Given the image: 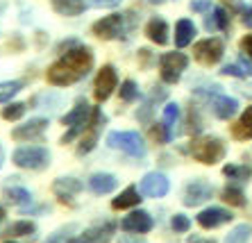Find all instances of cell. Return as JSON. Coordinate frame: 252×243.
<instances>
[{"instance_id": "cell-1", "label": "cell", "mask_w": 252, "mask_h": 243, "mask_svg": "<svg viewBox=\"0 0 252 243\" xmlns=\"http://www.w3.org/2000/svg\"><path fill=\"white\" fill-rule=\"evenodd\" d=\"M94 66V53L87 46H73L70 50H66L50 68H48L46 77L53 87H70V84L80 82L82 77H87V73Z\"/></svg>"}, {"instance_id": "cell-2", "label": "cell", "mask_w": 252, "mask_h": 243, "mask_svg": "<svg viewBox=\"0 0 252 243\" xmlns=\"http://www.w3.org/2000/svg\"><path fill=\"white\" fill-rule=\"evenodd\" d=\"M91 114H94V107H89V102L84 100V98H80V100L75 102V107H73L64 119H62V123L68 127V132L62 137V143L75 141V139L87 130L89 121H91Z\"/></svg>"}, {"instance_id": "cell-3", "label": "cell", "mask_w": 252, "mask_h": 243, "mask_svg": "<svg viewBox=\"0 0 252 243\" xmlns=\"http://www.w3.org/2000/svg\"><path fill=\"white\" fill-rule=\"evenodd\" d=\"M191 154L200 164L214 166L225 157V143L218 137H195L191 141Z\"/></svg>"}, {"instance_id": "cell-4", "label": "cell", "mask_w": 252, "mask_h": 243, "mask_svg": "<svg viewBox=\"0 0 252 243\" xmlns=\"http://www.w3.org/2000/svg\"><path fill=\"white\" fill-rule=\"evenodd\" d=\"M12 161L25 171H43L50 166V152L41 146H21L14 150Z\"/></svg>"}, {"instance_id": "cell-5", "label": "cell", "mask_w": 252, "mask_h": 243, "mask_svg": "<svg viewBox=\"0 0 252 243\" xmlns=\"http://www.w3.org/2000/svg\"><path fill=\"white\" fill-rule=\"evenodd\" d=\"M107 146L114 150H123V152H127L129 157H136V159H143L148 154L143 137L139 132H121V130L109 132L107 134Z\"/></svg>"}, {"instance_id": "cell-6", "label": "cell", "mask_w": 252, "mask_h": 243, "mask_svg": "<svg viewBox=\"0 0 252 243\" xmlns=\"http://www.w3.org/2000/svg\"><path fill=\"white\" fill-rule=\"evenodd\" d=\"M189 66V57L184 53H166L159 60V75L166 84H175L180 82L182 73L187 71Z\"/></svg>"}, {"instance_id": "cell-7", "label": "cell", "mask_w": 252, "mask_h": 243, "mask_svg": "<svg viewBox=\"0 0 252 243\" xmlns=\"http://www.w3.org/2000/svg\"><path fill=\"white\" fill-rule=\"evenodd\" d=\"M225 55V43L223 39L218 36H209V39H202L193 46V57L195 61H200L202 66H214L223 60Z\"/></svg>"}, {"instance_id": "cell-8", "label": "cell", "mask_w": 252, "mask_h": 243, "mask_svg": "<svg viewBox=\"0 0 252 243\" xmlns=\"http://www.w3.org/2000/svg\"><path fill=\"white\" fill-rule=\"evenodd\" d=\"M105 114L100 107H94V114H91V121H89L87 130L82 132V137H80V146H77V154H89L91 150L95 148V143H98V137H100V130H102V125H105Z\"/></svg>"}, {"instance_id": "cell-9", "label": "cell", "mask_w": 252, "mask_h": 243, "mask_svg": "<svg viewBox=\"0 0 252 243\" xmlns=\"http://www.w3.org/2000/svg\"><path fill=\"white\" fill-rule=\"evenodd\" d=\"M118 87V73L112 64L102 66L95 75V82H94V95L98 102H105L112 98V93L116 91Z\"/></svg>"}, {"instance_id": "cell-10", "label": "cell", "mask_w": 252, "mask_h": 243, "mask_svg": "<svg viewBox=\"0 0 252 243\" xmlns=\"http://www.w3.org/2000/svg\"><path fill=\"white\" fill-rule=\"evenodd\" d=\"M139 191L146 198H164L170 191V182L164 173H146L139 184Z\"/></svg>"}, {"instance_id": "cell-11", "label": "cell", "mask_w": 252, "mask_h": 243, "mask_svg": "<svg viewBox=\"0 0 252 243\" xmlns=\"http://www.w3.org/2000/svg\"><path fill=\"white\" fill-rule=\"evenodd\" d=\"M116 223L114 220H107V223H100V225H94L84 230L82 234H77L73 239V243H109L116 234Z\"/></svg>"}, {"instance_id": "cell-12", "label": "cell", "mask_w": 252, "mask_h": 243, "mask_svg": "<svg viewBox=\"0 0 252 243\" xmlns=\"http://www.w3.org/2000/svg\"><path fill=\"white\" fill-rule=\"evenodd\" d=\"M211 193H214V186L207 180L198 178L187 184V189H184V205L187 207H198V205L209 200Z\"/></svg>"}, {"instance_id": "cell-13", "label": "cell", "mask_w": 252, "mask_h": 243, "mask_svg": "<svg viewBox=\"0 0 252 243\" xmlns=\"http://www.w3.org/2000/svg\"><path fill=\"white\" fill-rule=\"evenodd\" d=\"M123 21H125V16L112 14V16H105V18H100V21H95L91 30H94V34L98 36V39H105V41L118 39L121 32H123Z\"/></svg>"}, {"instance_id": "cell-14", "label": "cell", "mask_w": 252, "mask_h": 243, "mask_svg": "<svg viewBox=\"0 0 252 243\" xmlns=\"http://www.w3.org/2000/svg\"><path fill=\"white\" fill-rule=\"evenodd\" d=\"M153 227H155L153 216H150L148 212H143V209L132 212L129 216H125V218L121 220V230H123V232H132V234H148Z\"/></svg>"}, {"instance_id": "cell-15", "label": "cell", "mask_w": 252, "mask_h": 243, "mask_svg": "<svg viewBox=\"0 0 252 243\" xmlns=\"http://www.w3.org/2000/svg\"><path fill=\"white\" fill-rule=\"evenodd\" d=\"M84 189V184L77 178H57L53 182V193L57 196L59 202L64 205H73V198Z\"/></svg>"}, {"instance_id": "cell-16", "label": "cell", "mask_w": 252, "mask_h": 243, "mask_svg": "<svg viewBox=\"0 0 252 243\" xmlns=\"http://www.w3.org/2000/svg\"><path fill=\"white\" fill-rule=\"evenodd\" d=\"M232 212L223 207H207L198 213V225L205 227V230H214V227H220L225 223H232Z\"/></svg>"}, {"instance_id": "cell-17", "label": "cell", "mask_w": 252, "mask_h": 243, "mask_svg": "<svg viewBox=\"0 0 252 243\" xmlns=\"http://www.w3.org/2000/svg\"><path fill=\"white\" fill-rule=\"evenodd\" d=\"M48 127V121L46 119H30L28 123L18 125L12 130V139L16 141H34V139H41L43 132Z\"/></svg>"}, {"instance_id": "cell-18", "label": "cell", "mask_w": 252, "mask_h": 243, "mask_svg": "<svg viewBox=\"0 0 252 243\" xmlns=\"http://www.w3.org/2000/svg\"><path fill=\"white\" fill-rule=\"evenodd\" d=\"M211 109L216 114V119L220 121H229L239 112V100L236 98H229V95H214V100H211Z\"/></svg>"}, {"instance_id": "cell-19", "label": "cell", "mask_w": 252, "mask_h": 243, "mask_svg": "<svg viewBox=\"0 0 252 243\" xmlns=\"http://www.w3.org/2000/svg\"><path fill=\"white\" fill-rule=\"evenodd\" d=\"M118 186V178L112 173H94L89 178V189L98 193V196H105V193H112Z\"/></svg>"}, {"instance_id": "cell-20", "label": "cell", "mask_w": 252, "mask_h": 243, "mask_svg": "<svg viewBox=\"0 0 252 243\" xmlns=\"http://www.w3.org/2000/svg\"><path fill=\"white\" fill-rule=\"evenodd\" d=\"M168 34H170V32H168V23H166L164 18L155 16V18H150V21H148L146 36L153 43H157V46H166V43H168Z\"/></svg>"}, {"instance_id": "cell-21", "label": "cell", "mask_w": 252, "mask_h": 243, "mask_svg": "<svg viewBox=\"0 0 252 243\" xmlns=\"http://www.w3.org/2000/svg\"><path fill=\"white\" fill-rule=\"evenodd\" d=\"M53 9L59 16H80L89 7L87 0H50Z\"/></svg>"}, {"instance_id": "cell-22", "label": "cell", "mask_w": 252, "mask_h": 243, "mask_svg": "<svg viewBox=\"0 0 252 243\" xmlns=\"http://www.w3.org/2000/svg\"><path fill=\"white\" fill-rule=\"evenodd\" d=\"M143 193H141L136 186H127L125 191H121V196L118 198H114L112 200V209H129V207H136L141 200H143Z\"/></svg>"}, {"instance_id": "cell-23", "label": "cell", "mask_w": 252, "mask_h": 243, "mask_svg": "<svg viewBox=\"0 0 252 243\" xmlns=\"http://www.w3.org/2000/svg\"><path fill=\"white\" fill-rule=\"evenodd\" d=\"M193 36H195L193 21H189V18L177 21V25H175V46L177 48H187L189 43L193 41Z\"/></svg>"}, {"instance_id": "cell-24", "label": "cell", "mask_w": 252, "mask_h": 243, "mask_svg": "<svg viewBox=\"0 0 252 243\" xmlns=\"http://www.w3.org/2000/svg\"><path fill=\"white\" fill-rule=\"evenodd\" d=\"M232 134H234V139H241V141L252 139V105L248 107L246 112H243V116L236 121V125L232 127Z\"/></svg>"}, {"instance_id": "cell-25", "label": "cell", "mask_w": 252, "mask_h": 243, "mask_svg": "<svg viewBox=\"0 0 252 243\" xmlns=\"http://www.w3.org/2000/svg\"><path fill=\"white\" fill-rule=\"evenodd\" d=\"M5 198L12 202V205H18L21 209L28 207V205H32V193H30L28 189H23V186H12V184H7L5 186Z\"/></svg>"}, {"instance_id": "cell-26", "label": "cell", "mask_w": 252, "mask_h": 243, "mask_svg": "<svg viewBox=\"0 0 252 243\" xmlns=\"http://www.w3.org/2000/svg\"><path fill=\"white\" fill-rule=\"evenodd\" d=\"M205 28L207 30H223L225 32L229 28V14L225 12L223 7H216V9H214V16L205 21Z\"/></svg>"}, {"instance_id": "cell-27", "label": "cell", "mask_w": 252, "mask_h": 243, "mask_svg": "<svg viewBox=\"0 0 252 243\" xmlns=\"http://www.w3.org/2000/svg\"><path fill=\"white\" fill-rule=\"evenodd\" d=\"M75 232H77V223H68L66 227H59L57 232H53L43 243H73Z\"/></svg>"}, {"instance_id": "cell-28", "label": "cell", "mask_w": 252, "mask_h": 243, "mask_svg": "<svg viewBox=\"0 0 252 243\" xmlns=\"http://www.w3.org/2000/svg\"><path fill=\"white\" fill-rule=\"evenodd\" d=\"M36 232V225L32 223V220H16V223H12V225L7 227V237H32Z\"/></svg>"}, {"instance_id": "cell-29", "label": "cell", "mask_w": 252, "mask_h": 243, "mask_svg": "<svg viewBox=\"0 0 252 243\" xmlns=\"http://www.w3.org/2000/svg\"><path fill=\"white\" fill-rule=\"evenodd\" d=\"M223 200L227 202V205H232V207H246V193L239 189V186H225L223 189Z\"/></svg>"}, {"instance_id": "cell-30", "label": "cell", "mask_w": 252, "mask_h": 243, "mask_svg": "<svg viewBox=\"0 0 252 243\" xmlns=\"http://www.w3.org/2000/svg\"><path fill=\"white\" fill-rule=\"evenodd\" d=\"M23 89L21 80H9V82H0V102H12V98Z\"/></svg>"}, {"instance_id": "cell-31", "label": "cell", "mask_w": 252, "mask_h": 243, "mask_svg": "<svg viewBox=\"0 0 252 243\" xmlns=\"http://www.w3.org/2000/svg\"><path fill=\"white\" fill-rule=\"evenodd\" d=\"M250 234H252V227L248 225V223H243V225H236L234 230L229 232L223 243H248Z\"/></svg>"}, {"instance_id": "cell-32", "label": "cell", "mask_w": 252, "mask_h": 243, "mask_svg": "<svg viewBox=\"0 0 252 243\" xmlns=\"http://www.w3.org/2000/svg\"><path fill=\"white\" fill-rule=\"evenodd\" d=\"M25 109H28L25 102H9L7 107H2V114H0V116L5 121H18V119H23Z\"/></svg>"}, {"instance_id": "cell-33", "label": "cell", "mask_w": 252, "mask_h": 243, "mask_svg": "<svg viewBox=\"0 0 252 243\" xmlns=\"http://www.w3.org/2000/svg\"><path fill=\"white\" fill-rule=\"evenodd\" d=\"M118 93H121V100L123 102H134L136 98H139V87H136L134 80H125V82H121V89H118Z\"/></svg>"}, {"instance_id": "cell-34", "label": "cell", "mask_w": 252, "mask_h": 243, "mask_svg": "<svg viewBox=\"0 0 252 243\" xmlns=\"http://www.w3.org/2000/svg\"><path fill=\"white\" fill-rule=\"evenodd\" d=\"M150 137L157 143H168L170 141V127L166 123H153L150 125Z\"/></svg>"}, {"instance_id": "cell-35", "label": "cell", "mask_w": 252, "mask_h": 243, "mask_svg": "<svg viewBox=\"0 0 252 243\" xmlns=\"http://www.w3.org/2000/svg\"><path fill=\"white\" fill-rule=\"evenodd\" d=\"M223 173L229 180H248L250 178V168L248 166H236V164H227L223 168Z\"/></svg>"}, {"instance_id": "cell-36", "label": "cell", "mask_w": 252, "mask_h": 243, "mask_svg": "<svg viewBox=\"0 0 252 243\" xmlns=\"http://www.w3.org/2000/svg\"><path fill=\"white\" fill-rule=\"evenodd\" d=\"M177 121H180V105H177V102H168V105L164 107V123L168 125V127H173Z\"/></svg>"}, {"instance_id": "cell-37", "label": "cell", "mask_w": 252, "mask_h": 243, "mask_svg": "<svg viewBox=\"0 0 252 243\" xmlns=\"http://www.w3.org/2000/svg\"><path fill=\"white\" fill-rule=\"evenodd\" d=\"M170 225H173L175 232L184 234V232H189V227H191V220H189V216H184V213H175L173 220H170Z\"/></svg>"}, {"instance_id": "cell-38", "label": "cell", "mask_w": 252, "mask_h": 243, "mask_svg": "<svg viewBox=\"0 0 252 243\" xmlns=\"http://www.w3.org/2000/svg\"><path fill=\"white\" fill-rule=\"evenodd\" d=\"M223 75H234V77H246V75H250V71H248L243 64H227V66H223Z\"/></svg>"}, {"instance_id": "cell-39", "label": "cell", "mask_w": 252, "mask_h": 243, "mask_svg": "<svg viewBox=\"0 0 252 243\" xmlns=\"http://www.w3.org/2000/svg\"><path fill=\"white\" fill-rule=\"evenodd\" d=\"M123 2V0H91V7H98V9H114Z\"/></svg>"}, {"instance_id": "cell-40", "label": "cell", "mask_w": 252, "mask_h": 243, "mask_svg": "<svg viewBox=\"0 0 252 243\" xmlns=\"http://www.w3.org/2000/svg\"><path fill=\"white\" fill-rule=\"evenodd\" d=\"M118 243H148L146 239L136 237V234H132V232H127V234H123V237L118 239Z\"/></svg>"}, {"instance_id": "cell-41", "label": "cell", "mask_w": 252, "mask_h": 243, "mask_svg": "<svg viewBox=\"0 0 252 243\" xmlns=\"http://www.w3.org/2000/svg\"><path fill=\"white\" fill-rule=\"evenodd\" d=\"M241 50H243V53H246L248 57L252 60V34H248V36H243V39H241Z\"/></svg>"}, {"instance_id": "cell-42", "label": "cell", "mask_w": 252, "mask_h": 243, "mask_svg": "<svg viewBox=\"0 0 252 243\" xmlns=\"http://www.w3.org/2000/svg\"><path fill=\"white\" fill-rule=\"evenodd\" d=\"M211 7L209 0H195V2H191V12H207Z\"/></svg>"}, {"instance_id": "cell-43", "label": "cell", "mask_w": 252, "mask_h": 243, "mask_svg": "<svg viewBox=\"0 0 252 243\" xmlns=\"http://www.w3.org/2000/svg\"><path fill=\"white\" fill-rule=\"evenodd\" d=\"M225 5H229V9L232 12H241L243 9V0H223Z\"/></svg>"}, {"instance_id": "cell-44", "label": "cell", "mask_w": 252, "mask_h": 243, "mask_svg": "<svg viewBox=\"0 0 252 243\" xmlns=\"http://www.w3.org/2000/svg\"><path fill=\"white\" fill-rule=\"evenodd\" d=\"M243 23H246L248 28H252V7H250V9H246V12H243Z\"/></svg>"}, {"instance_id": "cell-45", "label": "cell", "mask_w": 252, "mask_h": 243, "mask_svg": "<svg viewBox=\"0 0 252 243\" xmlns=\"http://www.w3.org/2000/svg\"><path fill=\"white\" fill-rule=\"evenodd\" d=\"M2 164H5V150H2V146H0V168H2Z\"/></svg>"}, {"instance_id": "cell-46", "label": "cell", "mask_w": 252, "mask_h": 243, "mask_svg": "<svg viewBox=\"0 0 252 243\" xmlns=\"http://www.w3.org/2000/svg\"><path fill=\"white\" fill-rule=\"evenodd\" d=\"M148 2H150V5H161L164 0H148Z\"/></svg>"}, {"instance_id": "cell-47", "label": "cell", "mask_w": 252, "mask_h": 243, "mask_svg": "<svg viewBox=\"0 0 252 243\" xmlns=\"http://www.w3.org/2000/svg\"><path fill=\"white\" fill-rule=\"evenodd\" d=\"M5 7H7V5H5V0H0V14L5 12Z\"/></svg>"}, {"instance_id": "cell-48", "label": "cell", "mask_w": 252, "mask_h": 243, "mask_svg": "<svg viewBox=\"0 0 252 243\" xmlns=\"http://www.w3.org/2000/svg\"><path fill=\"white\" fill-rule=\"evenodd\" d=\"M2 220H5V209L0 207V223H2Z\"/></svg>"}, {"instance_id": "cell-49", "label": "cell", "mask_w": 252, "mask_h": 243, "mask_svg": "<svg viewBox=\"0 0 252 243\" xmlns=\"http://www.w3.org/2000/svg\"><path fill=\"white\" fill-rule=\"evenodd\" d=\"M7 243H16V241H7Z\"/></svg>"}, {"instance_id": "cell-50", "label": "cell", "mask_w": 252, "mask_h": 243, "mask_svg": "<svg viewBox=\"0 0 252 243\" xmlns=\"http://www.w3.org/2000/svg\"><path fill=\"white\" fill-rule=\"evenodd\" d=\"M207 243H214V241H207Z\"/></svg>"}]
</instances>
